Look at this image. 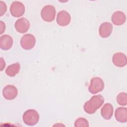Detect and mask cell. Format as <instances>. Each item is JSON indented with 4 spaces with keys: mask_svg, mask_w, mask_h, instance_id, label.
<instances>
[{
    "mask_svg": "<svg viewBox=\"0 0 127 127\" xmlns=\"http://www.w3.org/2000/svg\"><path fill=\"white\" fill-rule=\"evenodd\" d=\"M104 102V97L101 95L92 96L90 99L85 102L83 108L86 113L92 114H94L103 105Z\"/></svg>",
    "mask_w": 127,
    "mask_h": 127,
    "instance_id": "6da1fadb",
    "label": "cell"
},
{
    "mask_svg": "<svg viewBox=\"0 0 127 127\" xmlns=\"http://www.w3.org/2000/svg\"><path fill=\"white\" fill-rule=\"evenodd\" d=\"M39 120L38 113L34 109L26 111L23 115V122L28 126H34L37 124Z\"/></svg>",
    "mask_w": 127,
    "mask_h": 127,
    "instance_id": "7a4b0ae2",
    "label": "cell"
},
{
    "mask_svg": "<svg viewBox=\"0 0 127 127\" xmlns=\"http://www.w3.org/2000/svg\"><path fill=\"white\" fill-rule=\"evenodd\" d=\"M56 13V9L54 6L47 5L42 8L41 12V16L44 21L46 22H51L54 20Z\"/></svg>",
    "mask_w": 127,
    "mask_h": 127,
    "instance_id": "3957f363",
    "label": "cell"
},
{
    "mask_svg": "<svg viewBox=\"0 0 127 127\" xmlns=\"http://www.w3.org/2000/svg\"><path fill=\"white\" fill-rule=\"evenodd\" d=\"M104 83L103 80L99 77L92 78L90 81V85L88 90L92 94H96L103 90Z\"/></svg>",
    "mask_w": 127,
    "mask_h": 127,
    "instance_id": "277c9868",
    "label": "cell"
},
{
    "mask_svg": "<svg viewBox=\"0 0 127 127\" xmlns=\"http://www.w3.org/2000/svg\"><path fill=\"white\" fill-rule=\"evenodd\" d=\"M36 43L35 37L31 34H27L23 36L20 40V45L24 50H30L32 49Z\"/></svg>",
    "mask_w": 127,
    "mask_h": 127,
    "instance_id": "5b68a950",
    "label": "cell"
},
{
    "mask_svg": "<svg viewBox=\"0 0 127 127\" xmlns=\"http://www.w3.org/2000/svg\"><path fill=\"white\" fill-rule=\"evenodd\" d=\"M10 12L12 16L18 17L23 15L25 12V6L20 1H13L10 7Z\"/></svg>",
    "mask_w": 127,
    "mask_h": 127,
    "instance_id": "8992f818",
    "label": "cell"
},
{
    "mask_svg": "<svg viewBox=\"0 0 127 127\" xmlns=\"http://www.w3.org/2000/svg\"><path fill=\"white\" fill-rule=\"evenodd\" d=\"M18 94L17 89L12 85H8L4 87L2 95L5 99L8 100H13L16 98Z\"/></svg>",
    "mask_w": 127,
    "mask_h": 127,
    "instance_id": "52a82bcc",
    "label": "cell"
},
{
    "mask_svg": "<svg viewBox=\"0 0 127 127\" xmlns=\"http://www.w3.org/2000/svg\"><path fill=\"white\" fill-rule=\"evenodd\" d=\"M30 27V23L25 18L23 17L17 20L15 23V28L20 33L26 32Z\"/></svg>",
    "mask_w": 127,
    "mask_h": 127,
    "instance_id": "ba28073f",
    "label": "cell"
},
{
    "mask_svg": "<svg viewBox=\"0 0 127 127\" xmlns=\"http://www.w3.org/2000/svg\"><path fill=\"white\" fill-rule=\"evenodd\" d=\"M71 17L70 14L65 10L59 12L57 17V23L61 26L67 25L70 22Z\"/></svg>",
    "mask_w": 127,
    "mask_h": 127,
    "instance_id": "9c48e42d",
    "label": "cell"
},
{
    "mask_svg": "<svg viewBox=\"0 0 127 127\" xmlns=\"http://www.w3.org/2000/svg\"><path fill=\"white\" fill-rule=\"evenodd\" d=\"M114 65L118 67H123L126 65L127 59L125 54L122 53H117L114 54L112 59Z\"/></svg>",
    "mask_w": 127,
    "mask_h": 127,
    "instance_id": "30bf717a",
    "label": "cell"
},
{
    "mask_svg": "<svg viewBox=\"0 0 127 127\" xmlns=\"http://www.w3.org/2000/svg\"><path fill=\"white\" fill-rule=\"evenodd\" d=\"M113 30L112 24L108 22H105L101 24L99 27V32L100 36L102 38L108 37L112 33Z\"/></svg>",
    "mask_w": 127,
    "mask_h": 127,
    "instance_id": "8fae6325",
    "label": "cell"
},
{
    "mask_svg": "<svg viewBox=\"0 0 127 127\" xmlns=\"http://www.w3.org/2000/svg\"><path fill=\"white\" fill-rule=\"evenodd\" d=\"M13 45V39L8 35H3L0 37V48L3 50L10 49Z\"/></svg>",
    "mask_w": 127,
    "mask_h": 127,
    "instance_id": "7c38bea8",
    "label": "cell"
},
{
    "mask_svg": "<svg viewBox=\"0 0 127 127\" xmlns=\"http://www.w3.org/2000/svg\"><path fill=\"white\" fill-rule=\"evenodd\" d=\"M116 120L120 123H126L127 122V109L126 107L118 108L115 113Z\"/></svg>",
    "mask_w": 127,
    "mask_h": 127,
    "instance_id": "4fadbf2b",
    "label": "cell"
},
{
    "mask_svg": "<svg viewBox=\"0 0 127 127\" xmlns=\"http://www.w3.org/2000/svg\"><path fill=\"white\" fill-rule=\"evenodd\" d=\"M126 19L125 13L121 11L115 12L112 16V21L116 25H121L123 24Z\"/></svg>",
    "mask_w": 127,
    "mask_h": 127,
    "instance_id": "5bb4252c",
    "label": "cell"
},
{
    "mask_svg": "<svg viewBox=\"0 0 127 127\" xmlns=\"http://www.w3.org/2000/svg\"><path fill=\"white\" fill-rule=\"evenodd\" d=\"M102 117L105 120H110L113 114V107L110 103L105 104L101 110Z\"/></svg>",
    "mask_w": 127,
    "mask_h": 127,
    "instance_id": "9a60e30c",
    "label": "cell"
},
{
    "mask_svg": "<svg viewBox=\"0 0 127 127\" xmlns=\"http://www.w3.org/2000/svg\"><path fill=\"white\" fill-rule=\"evenodd\" d=\"M20 65L19 63H16L9 65L5 70L6 74L10 77L15 76L19 72Z\"/></svg>",
    "mask_w": 127,
    "mask_h": 127,
    "instance_id": "2e32d148",
    "label": "cell"
},
{
    "mask_svg": "<svg viewBox=\"0 0 127 127\" xmlns=\"http://www.w3.org/2000/svg\"><path fill=\"white\" fill-rule=\"evenodd\" d=\"M118 103L121 106H126L127 104V94L125 92L120 93L117 97Z\"/></svg>",
    "mask_w": 127,
    "mask_h": 127,
    "instance_id": "e0dca14e",
    "label": "cell"
},
{
    "mask_svg": "<svg viewBox=\"0 0 127 127\" xmlns=\"http://www.w3.org/2000/svg\"><path fill=\"white\" fill-rule=\"evenodd\" d=\"M75 127H88L89 123L88 121L83 118H78L74 123Z\"/></svg>",
    "mask_w": 127,
    "mask_h": 127,
    "instance_id": "ac0fdd59",
    "label": "cell"
},
{
    "mask_svg": "<svg viewBox=\"0 0 127 127\" xmlns=\"http://www.w3.org/2000/svg\"><path fill=\"white\" fill-rule=\"evenodd\" d=\"M0 16L4 14L6 11V5L5 3L2 1H0Z\"/></svg>",
    "mask_w": 127,
    "mask_h": 127,
    "instance_id": "d6986e66",
    "label": "cell"
},
{
    "mask_svg": "<svg viewBox=\"0 0 127 127\" xmlns=\"http://www.w3.org/2000/svg\"><path fill=\"white\" fill-rule=\"evenodd\" d=\"M0 34H1L3 33V32L5 30V24L2 21H0Z\"/></svg>",
    "mask_w": 127,
    "mask_h": 127,
    "instance_id": "ffe728a7",
    "label": "cell"
},
{
    "mask_svg": "<svg viewBox=\"0 0 127 127\" xmlns=\"http://www.w3.org/2000/svg\"><path fill=\"white\" fill-rule=\"evenodd\" d=\"M0 71H2L4 68L5 67V63L4 61L3 60V59L2 58H0Z\"/></svg>",
    "mask_w": 127,
    "mask_h": 127,
    "instance_id": "44dd1931",
    "label": "cell"
}]
</instances>
